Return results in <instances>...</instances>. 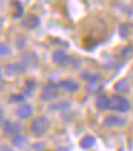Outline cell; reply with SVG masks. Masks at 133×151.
Returning a JSON list of instances; mask_svg holds the SVG:
<instances>
[{"mask_svg": "<svg viewBox=\"0 0 133 151\" xmlns=\"http://www.w3.org/2000/svg\"><path fill=\"white\" fill-rule=\"evenodd\" d=\"M26 144H27V140H26L25 137H22V135L13 137V145L15 147H17V148H25Z\"/></svg>", "mask_w": 133, "mask_h": 151, "instance_id": "cell-16", "label": "cell"}, {"mask_svg": "<svg viewBox=\"0 0 133 151\" xmlns=\"http://www.w3.org/2000/svg\"><path fill=\"white\" fill-rule=\"evenodd\" d=\"M7 54H10V49H9V46L3 44V43H0V56H7Z\"/></svg>", "mask_w": 133, "mask_h": 151, "instance_id": "cell-22", "label": "cell"}, {"mask_svg": "<svg viewBox=\"0 0 133 151\" xmlns=\"http://www.w3.org/2000/svg\"><path fill=\"white\" fill-rule=\"evenodd\" d=\"M34 148H36V151H42L43 150V144H34Z\"/></svg>", "mask_w": 133, "mask_h": 151, "instance_id": "cell-26", "label": "cell"}, {"mask_svg": "<svg viewBox=\"0 0 133 151\" xmlns=\"http://www.w3.org/2000/svg\"><path fill=\"white\" fill-rule=\"evenodd\" d=\"M13 6L16 7L15 17H16V19H19V17L23 16V6H22V3H20V1H13Z\"/></svg>", "mask_w": 133, "mask_h": 151, "instance_id": "cell-19", "label": "cell"}, {"mask_svg": "<svg viewBox=\"0 0 133 151\" xmlns=\"http://www.w3.org/2000/svg\"><path fill=\"white\" fill-rule=\"evenodd\" d=\"M3 131L9 135H13V137H16V135H20L22 133V126L19 124V123H15V121H12V120H6L4 123H3Z\"/></svg>", "mask_w": 133, "mask_h": 151, "instance_id": "cell-4", "label": "cell"}, {"mask_svg": "<svg viewBox=\"0 0 133 151\" xmlns=\"http://www.w3.org/2000/svg\"><path fill=\"white\" fill-rule=\"evenodd\" d=\"M12 101H17V103H23L25 101V96H22V94H15V96H12Z\"/></svg>", "mask_w": 133, "mask_h": 151, "instance_id": "cell-23", "label": "cell"}, {"mask_svg": "<svg viewBox=\"0 0 133 151\" xmlns=\"http://www.w3.org/2000/svg\"><path fill=\"white\" fill-rule=\"evenodd\" d=\"M36 88V81L34 80H27L25 84V91L27 96H32L33 94V90Z\"/></svg>", "mask_w": 133, "mask_h": 151, "instance_id": "cell-18", "label": "cell"}, {"mask_svg": "<svg viewBox=\"0 0 133 151\" xmlns=\"http://www.w3.org/2000/svg\"><path fill=\"white\" fill-rule=\"evenodd\" d=\"M50 110H69L70 109V103L69 101H60V103H57V104H53V106H50L49 107Z\"/></svg>", "mask_w": 133, "mask_h": 151, "instance_id": "cell-17", "label": "cell"}, {"mask_svg": "<svg viewBox=\"0 0 133 151\" xmlns=\"http://www.w3.org/2000/svg\"><path fill=\"white\" fill-rule=\"evenodd\" d=\"M23 26L27 27V29H34V27L39 26V19L36 16H29L27 19L23 20Z\"/></svg>", "mask_w": 133, "mask_h": 151, "instance_id": "cell-13", "label": "cell"}, {"mask_svg": "<svg viewBox=\"0 0 133 151\" xmlns=\"http://www.w3.org/2000/svg\"><path fill=\"white\" fill-rule=\"evenodd\" d=\"M94 144H96V140H94L93 135H86V137H83V138L80 140V147H82L83 150H89Z\"/></svg>", "mask_w": 133, "mask_h": 151, "instance_id": "cell-11", "label": "cell"}, {"mask_svg": "<svg viewBox=\"0 0 133 151\" xmlns=\"http://www.w3.org/2000/svg\"><path fill=\"white\" fill-rule=\"evenodd\" d=\"M109 109L119 113H127L130 110V101L123 96H112L109 99Z\"/></svg>", "mask_w": 133, "mask_h": 151, "instance_id": "cell-2", "label": "cell"}, {"mask_svg": "<svg viewBox=\"0 0 133 151\" xmlns=\"http://www.w3.org/2000/svg\"><path fill=\"white\" fill-rule=\"evenodd\" d=\"M22 64H23L26 68L37 67L39 59H37V56H36L34 53H32V51H26V53H23V56H22Z\"/></svg>", "mask_w": 133, "mask_h": 151, "instance_id": "cell-6", "label": "cell"}, {"mask_svg": "<svg viewBox=\"0 0 133 151\" xmlns=\"http://www.w3.org/2000/svg\"><path fill=\"white\" fill-rule=\"evenodd\" d=\"M96 107L99 110H106L109 109V99L105 96V94H100L96 100Z\"/></svg>", "mask_w": 133, "mask_h": 151, "instance_id": "cell-12", "label": "cell"}, {"mask_svg": "<svg viewBox=\"0 0 133 151\" xmlns=\"http://www.w3.org/2000/svg\"><path fill=\"white\" fill-rule=\"evenodd\" d=\"M57 96H59L57 86H55V84H47V86H44V87H43L42 100H44V101H52V100H55Z\"/></svg>", "mask_w": 133, "mask_h": 151, "instance_id": "cell-5", "label": "cell"}, {"mask_svg": "<svg viewBox=\"0 0 133 151\" xmlns=\"http://www.w3.org/2000/svg\"><path fill=\"white\" fill-rule=\"evenodd\" d=\"M126 124V120L122 117H117V116H109V117L105 118L103 121V126L108 127V128H112V127H122Z\"/></svg>", "mask_w": 133, "mask_h": 151, "instance_id": "cell-7", "label": "cell"}, {"mask_svg": "<svg viewBox=\"0 0 133 151\" xmlns=\"http://www.w3.org/2000/svg\"><path fill=\"white\" fill-rule=\"evenodd\" d=\"M82 78H83V80H86V81H87L89 84H92V83H97V81L100 80V76L84 71V73H82Z\"/></svg>", "mask_w": 133, "mask_h": 151, "instance_id": "cell-15", "label": "cell"}, {"mask_svg": "<svg viewBox=\"0 0 133 151\" xmlns=\"http://www.w3.org/2000/svg\"><path fill=\"white\" fill-rule=\"evenodd\" d=\"M132 54H133V47H132V46H127L125 50L122 51V57H125V59L132 57Z\"/></svg>", "mask_w": 133, "mask_h": 151, "instance_id": "cell-21", "label": "cell"}, {"mask_svg": "<svg viewBox=\"0 0 133 151\" xmlns=\"http://www.w3.org/2000/svg\"><path fill=\"white\" fill-rule=\"evenodd\" d=\"M129 33H130V27L126 24V23H123V24L120 26V36H122V39H127Z\"/></svg>", "mask_w": 133, "mask_h": 151, "instance_id": "cell-20", "label": "cell"}, {"mask_svg": "<svg viewBox=\"0 0 133 151\" xmlns=\"http://www.w3.org/2000/svg\"><path fill=\"white\" fill-rule=\"evenodd\" d=\"M0 151H13L9 145H0Z\"/></svg>", "mask_w": 133, "mask_h": 151, "instance_id": "cell-25", "label": "cell"}, {"mask_svg": "<svg viewBox=\"0 0 133 151\" xmlns=\"http://www.w3.org/2000/svg\"><path fill=\"white\" fill-rule=\"evenodd\" d=\"M3 123H4V111L0 107V126H3Z\"/></svg>", "mask_w": 133, "mask_h": 151, "instance_id": "cell-24", "label": "cell"}, {"mask_svg": "<svg viewBox=\"0 0 133 151\" xmlns=\"http://www.w3.org/2000/svg\"><path fill=\"white\" fill-rule=\"evenodd\" d=\"M50 128V121L47 117H36L32 121V126H30V130L36 137H43L49 131Z\"/></svg>", "mask_w": 133, "mask_h": 151, "instance_id": "cell-1", "label": "cell"}, {"mask_svg": "<svg viewBox=\"0 0 133 151\" xmlns=\"http://www.w3.org/2000/svg\"><path fill=\"white\" fill-rule=\"evenodd\" d=\"M129 81L127 80H119L116 84H115V90L119 93H126L129 91Z\"/></svg>", "mask_w": 133, "mask_h": 151, "instance_id": "cell-14", "label": "cell"}, {"mask_svg": "<svg viewBox=\"0 0 133 151\" xmlns=\"http://www.w3.org/2000/svg\"><path fill=\"white\" fill-rule=\"evenodd\" d=\"M26 71V67L22 64V63H15V64H9L6 66V70L4 73L9 76H17V74H22Z\"/></svg>", "mask_w": 133, "mask_h": 151, "instance_id": "cell-8", "label": "cell"}, {"mask_svg": "<svg viewBox=\"0 0 133 151\" xmlns=\"http://www.w3.org/2000/svg\"><path fill=\"white\" fill-rule=\"evenodd\" d=\"M16 114L20 118L26 120V118H29L30 116H32V114H33V107H32L30 104H22V106L17 109Z\"/></svg>", "mask_w": 133, "mask_h": 151, "instance_id": "cell-10", "label": "cell"}, {"mask_svg": "<svg viewBox=\"0 0 133 151\" xmlns=\"http://www.w3.org/2000/svg\"><path fill=\"white\" fill-rule=\"evenodd\" d=\"M65 91L67 93H75L77 91L79 88H80V86L76 83L75 80H72V78H67V80H63V81H60V84H59Z\"/></svg>", "mask_w": 133, "mask_h": 151, "instance_id": "cell-9", "label": "cell"}, {"mask_svg": "<svg viewBox=\"0 0 133 151\" xmlns=\"http://www.w3.org/2000/svg\"><path fill=\"white\" fill-rule=\"evenodd\" d=\"M52 59H53V61H55L56 64H59V66H69L70 63H79V61H73V60H72V57H69V56H67L63 50L53 51Z\"/></svg>", "mask_w": 133, "mask_h": 151, "instance_id": "cell-3", "label": "cell"}]
</instances>
